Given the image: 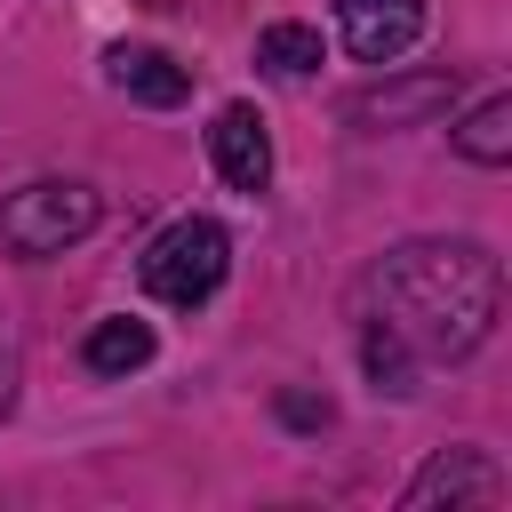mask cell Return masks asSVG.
I'll list each match as a JSON object with an SVG mask.
<instances>
[{
	"instance_id": "6da1fadb",
	"label": "cell",
	"mask_w": 512,
	"mask_h": 512,
	"mask_svg": "<svg viewBox=\"0 0 512 512\" xmlns=\"http://www.w3.org/2000/svg\"><path fill=\"white\" fill-rule=\"evenodd\" d=\"M360 304L376 328H392L408 352L424 360H464L488 344L496 304H504V272L480 240H408L392 256L368 264Z\"/></svg>"
},
{
	"instance_id": "52a82bcc",
	"label": "cell",
	"mask_w": 512,
	"mask_h": 512,
	"mask_svg": "<svg viewBox=\"0 0 512 512\" xmlns=\"http://www.w3.org/2000/svg\"><path fill=\"white\" fill-rule=\"evenodd\" d=\"M104 80L120 88V96H136V104H184L192 96V72L168 56V48H144V40H120L112 56H104Z\"/></svg>"
},
{
	"instance_id": "ba28073f",
	"label": "cell",
	"mask_w": 512,
	"mask_h": 512,
	"mask_svg": "<svg viewBox=\"0 0 512 512\" xmlns=\"http://www.w3.org/2000/svg\"><path fill=\"white\" fill-rule=\"evenodd\" d=\"M456 96V80L448 72H424V80H400V88H376V96H360L352 112L360 120H384V128H400V120H424V112H440Z\"/></svg>"
},
{
	"instance_id": "7c38bea8",
	"label": "cell",
	"mask_w": 512,
	"mask_h": 512,
	"mask_svg": "<svg viewBox=\"0 0 512 512\" xmlns=\"http://www.w3.org/2000/svg\"><path fill=\"white\" fill-rule=\"evenodd\" d=\"M360 352H368V376H376V392H408V376H416V352H408L392 328H376V320H368V344H360Z\"/></svg>"
},
{
	"instance_id": "277c9868",
	"label": "cell",
	"mask_w": 512,
	"mask_h": 512,
	"mask_svg": "<svg viewBox=\"0 0 512 512\" xmlns=\"http://www.w3.org/2000/svg\"><path fill=\"white\" fill-rule=\"evenodd\" d=\"M336 24L360 64H400L424 32V0H336Z\"/></svg>"
},
{
	"instance_id": "4fadbf2b",
	"label": "cell",
	"mask_w": 512,
	"mask_h": 512,
	"mask_svg": "<svg viewBox=\"0 0 512 512\" xmlns=\"http://www.w3.org/2000/svg\"><path fill=\"white\" fill-rule=\"evenodd\" d=\"M0 416H8V368H0Z\"/></svg>"
},
{
	"instance_id": "5b68a950",
	"label": "cell",
	"mask_w": 512,
	"mask_h": 512,
	"mask_svg": "<svg viewBox=\"0 0 512 512\" xmlns=\"http://www.w3.org/2000/svg\"><path fill=\"white\" fill-rule=\"evenodd\" d=\"M208 152H216V168H224L232 192H264L272 184V136H264L256 104H224L216 128H208Z\"/></svg>"
},
{
	"instance_id": "8fae6325",
	"label": "cell",
	"mask_w": 512,
	"mask_h": 512,
	"mask_svg": "<svg viewBox=\"0 0 512 512\" xmlns=\"http://www.w3.org/2000/svg\"><path fill=\"white\" fill-rule=\"evenodd\" d=\"M256 64L280 72V80H304V72L320 64V32H312V24H264V32H256Z\"/></svg>"
},
{
	"instance_id": "30bf717a",
	"label": "cell",
	"mask_w": 512,
	"mask_h": 512,
	"mask_svg": "<svg viewBox=\"0 0 512 512\" xmlns=\"http://www.w3.org/2000/svg\"><path fill=\"white\" fill-rule=\"evenodd\" d=\"M456 152H464V160H480V168H504V160H512V96L472 104V120L456 128Z\"/></svg>"
},
{
	"instance_id": "9c48e42d",
	"label": "cell",
	"mask_w": 512,
	"mask_h": 512,
	"mask_svg": "<svg viewBox=\"0 0 512 512\" xmlns=\"http://www.w3.org/2000/svg\"><path fill=\"white\" fill-rule=\"evenodd\" d=\"M152 360V320H96L88 328V368L96 376H128Z\"/></svg>"
},
{
	"instance_id": "3957f363",
	"label": "cell",
	"mask_w": 512,
	"mask_h": 512,
	"mask_svg": "<svg viewBox=\"0 0 512 512\" xmlns=\"http://www.w3.org/2000/svg\"><path fill=\"white\" fill-rule=\"evenodd\" d=\"M224 264H232L224 224H208V216H176V224L152 232V248L136 256V280H144L160 304H208L216 280H224Z\"/></svg>"
},
{
	"instance_id": "8992f818",
	"label": "cell",
	"mask_w": 512,
	"mask_h": 512,
	"mask_svg": "<svg viewBox=\"0 0 512 512\" xmlns=\"http://www.w3.org/2000/svg\"><path fill=\"white\" fill-rule=\"evenodd\" d=\"M496 496H504V472L480 448H448V456H432L408 480V512H432V504H496Z\"/></svg>"
},
{
	"instance_id": "7a4b0ae2",
	"label": "cell",
	"mask_w": 512,
	"mask_h": 512,
	"mask_svg": "<svg viewBox=\"0 0 512 512\" xmlns=\"http://www.w3.org/2000/svg\"><path fill=\"white\" fill-rule=\"evenodd\" d=\"M96 216H104L96 184H80V176H40V184H24V192L0 200V248H8V256H56V248L88 240Z\"/></svg>"
}]
</instances>
